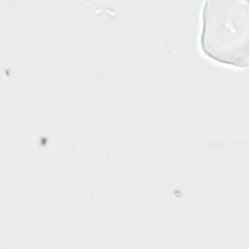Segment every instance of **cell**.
I'll return each mask as SVG.
<instances>
[{
	"label": "cell",
	"mask_w": 249,
	"mask_h": 249,
	"mask_svg": "<svg viewBox=\"0 0 249 249\" xmlns=\"http://www.w3.org/2000/svg\"><path fill=\"white\" fill-rule=\"evenodd\" d=\"M247 22V8L240 1H205L200 33L204 53L221 63L246 66Z\"/></svg>",
	"instance_id": "obj_1"
}]
</instances>
